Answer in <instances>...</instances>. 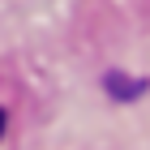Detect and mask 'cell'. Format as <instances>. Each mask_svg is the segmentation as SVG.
Here are the masks:
<instances>
[{
  "label": "cell",
  "instance_id": "cell-1",
  "mask_svg": "<svg viewBox=\"0 0 150 150\" xmlns=\"http://www.w3.org/2000/svg\"><path fill=\"white\" fill-rule=\"evenodd\" d=\"M0 133H4V112H0Z\"/></svg>",
  "mask_w": 150,
  "mask_h": 150
}]
</instances>
